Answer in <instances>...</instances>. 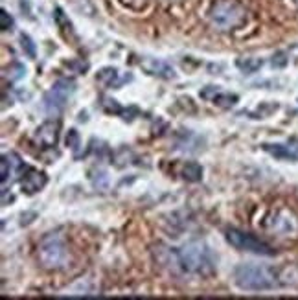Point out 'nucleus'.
Instances as JSON below:
<instances>
[{"label": "nucleus", "mask_w": 298, "mask_h": 300, "mask_svg": "<svg viewBox=\"0 0 298 300\" xmlns=\"http://www.w3.org/2000/svg\"><path fill=\"white\" fill-rule=\"evenodd\" d=\"M155 260L162 267L181 274L191 276H210L216 271L217 258L214 250L204 242H190L181 249H169V247H155Z\"/></svg>", "instance_id": "f257e3e1"}, {"label": "nucleus", "mask_w": 298, "mask_h": 300, "mask_svg": "<svg viewBox=\"0 0 298 300\" xmlns=\"http://www.w3.org/2000/svg\"><path fill=\"white\" fill-rule=\"evenodd\" d=\"M234 284L243 291H269L278 287V274L265 265L241 264L234 269Z\"/></svg>", "instance_id": "f03ea898"}, {"label": "nucleus", "mask_w": 298, "mask_h": 300, "mask_svg": "<svg viewBox=\"0 0 298 300\" xmlns=\"http://www.w3.org/2000/svg\"><path fill=\"white\" fill-rule=\"evenodd\" d=\"M210 24L219 31H232L247 21V9L240 0H216L208 9Z\"/></svg>", "instance_id": "7ed1b4c3"}, {"label": "nucleus", "mask_w": 298, "mask_h": 300, "mask_svg": "<svg viewBox=\"0 0 298 300\" xmlns=\"http://www.w3.org/2000/svg\"><path fill=\"white\" fill-rule=\"evenodd\" d=\"M37 258L39 264L48 271H59L65 269L68 264V247L65 240L59 234H46L37 247Z\"/></svg>", "instance_id": "20e7f679"}, {"label": "nucleus", "mask_w": 298, "mask_h": 300, "mask_svg": "<svg viewBox=\"0 0 298 300\" xmlns=\"http://www.w3.org/2000/svg\"><path fill=\"white\" fill-rule=\"evenodd\" d=\"M226 242L238 250L252 252L258 256H274L276 254V250L272 249L269 243H265L263 240L256 238L254 234L240 230V228H228L226 230Z\"/></svg>", "instance_id": "39448f33"}, {"label": "nucleus", "mask_w": 298, "mask_h": 300, "mask_svg": "<svg viewBox=\"0 0 298 300\" xmlns=\"http://www.w3.org/2000/svg\"><path fill=\"white\" fill-rule=\"evenodd\" d=\"M76 92V83L70 80H59L55 81L52 88L44 94V109L50 114H59L66 107L70 96Z\"/></svg>", "instance_id": "423d86ee"}, {"label": "nucleus", "mask_w": 298, "mask_h": 300, "mask_svg": "<svg viewBox=\"0 0 298 300\" xmlns=\"http://www.w3.org/2000/svg\"><path fill=\"white\" fill-rule=\"evenodd\" d=\"M265 227L276 236H284V238L298 236V218L295 214L287 212V210H280V212H274L272 218L267 219Z\"/></svg>", "instance_id": "0eeeda50"}, {"label": "nucleus", "mask_w": 298, "mask_h": 300, "mask_svg": "<svg viewBox=\"0 0 298 300\" xmlns=\"http://www.w3.org/2000/svg\"><path fill=\"white\" fill-rule=\"evenodd\" d=\"M24 169V162L17 153L9 151V153L2 155L0 161V175H2V188L6 190L7 184H11L17 179V175Z\"/></svg>", "instance_id": "6e6552de"}, {"label": "nucleus", "mask_w": 298, "mask_h": 300, "mask_svg": "<svg viewBox=\"0 0 298 300\" xmlns=\"http://www.w3.org/2000/svg\"><path fill=\"white\" fill-rule=\"evenodd\" d=\"M138 65L146 70L149 76H155V78H160V80H175L177 74H175V68L171 65H167L166 61L157 57H142L138 59Z\"/></svg>", "instance_id": "1a4fd4ad"}, {"label": "nucleus", "mask_w": 298, "mask_h": 300, "mask_svg": "<svg viewBox=\"0 0 298 300\" xmlns=\"http://www.w3.org/2000/svg\"><path fill=\"white\" fill-rule=\"evenodd\" d=\"M59 131H61V124L59 120H48L37 127L33 140L41 147H54L59 140Z\"/></svg>", "instance_id": "9d476101"}, {"label": "nucleus", "mask_w": 298, "mask_h": 300, "mask_svg": "<svg viewBox=\"0 0 298 300\" xmlns=\"http://www.w3.org/2000/svg\"><path fill=\"white\" fill-rule=\"evenodd\" d=\"M48 183V177L44 171H39V169L28 168L24 177L21 179V188L26 195H35L37 191H41Z\"/></svg>", "instance_id": "9b49d317"}, {"label": "nucleus", "mask_w": 298, "mask_h": 300, "mask_svg": "<svg viewBox=\"0 0 298 300\" xmlns=\"http://www.w3.org/2000/svg\"><path fill=\"white\" fill-rule=\"evenodd\" d=\"M269 155L282 161H298V144H263Z\"/></svg>", "instance_id": "f8f14e48"}, {"label": "nucleus", "mask_w": 298, "mask_h": 300, "mask_svg": "<svg viewBox=\"0 0 298 300\" xmlns=\"http://www.w3.org/2000/svg\"><path fill=\"white\" fill-rule=\"evenodd\" d=\"M96 80L109 88H120V85H122L124 81L131 80V76L120 78V74H118L116 68H112V66H105V68H102L100 72L96 74Z\"/></svg>", "instance_id": "ddd939ff"}, {"label": "nucleus", "mask_w": 298, "mask_h": 300, "mask_svg": "<svg viewBox=\"0 0 298 300\" xmlns=\"http://www.w3.org/2000/svg\"><path fill=\"white\" fill-rule=\"evenodd\" d=\"M182 179L188 183H199L203 179V166L197 162H186L182 166Z\"/></svg>", "instance_id": "4468645a"}, {"label": "nucleus", "mask_w": 298, "mask_h": 300, "mask_svg": "<svg viewBox=\"0 0 298 300\" xmlns=\"http://www.w3.org/2000/svg\"><path fill=\"white\" fill-rule=\"evenodd\" d=\"M236 65L243 74H254L262 68L263 61L260 57H241L236 61Z\"/></svg>", "instance_id": "2eb2a0df"}, {"label": "nucleus", "mask_w": 298, "mask_h": 300, "mask_svg": "<svg viewBox=\"0 0 298 300\" xmlns=\"http://www.w3.org/2000/svg\"><path fill=\"white\" fill-rule=\"evenodd\" d=\"M212 103L221 107V109H228V107H234L238 103V96L228 94V92H216V96L212 98Z\"/></svg>", "instance_id": "dca6fc26"}, {"label": "nucleus", "mask_w": 298, "mask_h": 300, "mask_svg": "<svg viewBox=\"0 0 298 300\" xmlns=\"http://www.w3.org/2000/svg\"><path fill=\"white\" fill-rule=\"evenodd\" d=\"M54 17H55V22L59 24V28L63 29V31H70L72 33V22L68 21V17H66L65 13H63V9L61 7H55V13H54Z\"/></svg>", "instance_id": "f3484780"}, {"label": "nucleus", "mask_w": 298, "mask_h": 300, "mask_svg": "<svg viewBox=\"0 0 298 300\" xmlns=\"http://www.w3.org/2000/svg\"><path fill=\"white\" fill-rule=\"evenodd\" d=\"M21 46L28 57H35V43L28 35H24V33L21 35Z\"/></svg>", "instance_id": "a211bd4d"}, {"label": "nucleus", "mask_w": 298, "mask_h": 300, "mask_svg": "<svg viewBox=\"0 0 298 300\" xmlns=\"http://www.w3.org/2000/svg\"><path fill=\"white\" fill-rule=\"evenodd\" d=\"M287 63H289V57H287L285 52H276L272 55V59H271V65L274 66V68H284Z\"/></svg>", "instance_id": "6ab92c4d"}, {"label": "nucleus", "mask_w": 298, "mask_h": 300, "mask_svg": "<svg viewBox=\"0 0 298 300\" xmlns=\"http://www.w3.org/2000/svg\"><path fill=\"white\" fill-rule=\"evenodd\" d=\"M0 26H2V29H4V31H7V29H13V26H15L13 17L7 13L6 9H2V11H0Z\"/></svg>", "instance_id": "aec40b11"}, {"label": "nucleus", "mask_w": 298, "mask_h": 300, "mask_svg": "<svg viewBox=\"0 0 298 300\" xmlns=\"http://www.w3.org/2000/svg\"><path fill=\"white\" fill-rule=\"evenodd\" d=\"M66 146H70L76 151L78 149V146H80V135H78V131L76 129H70L68 131V135H66Z\"/></svg>", "instance_id": "412c9836"}, {"label": "nucleus", "mask_w": 298, "mask_h": 300, "mask_svg": "<svg viewBox=\"0 0 298 300\" xmlns=\"http://www.w3.org/2000/svg\"><path fill=\"white\" fill-rule=\"evenodd\" d=\"M103 107L109 110V112H116V114H122V112H124V109L118 105L116 100H110V98H105V102H103Z\"/></svg>", "instance_id": "4be33fe9"}, {"label": "nucleus", "mask_w": 298, "mask_h": 300, "mask_svg": "<svg viewBox=\"0 0 298 300\" xmlns=\"http://www.w3.org/2000/svg\"><path fill=\"white\" fill-rule=\"evenodd\" d=\"M295 2H297V4H298V0H295Z\"/></svg>", "instance_id": "5701e85b"}]
</instances>
